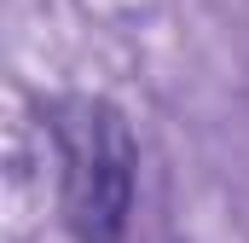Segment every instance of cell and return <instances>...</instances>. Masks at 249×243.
<instances>
[{"mask_svg": "<svg viewBox=\"0 0 249 243\" xmlns=\"http://www.w3.org/2000/svg\"><path fill=\"white\" fill-rule=\"evenodd\" d=\"M53 139L64 162V220L75 243H122L133 214V133L105 99H58Z\"/></svg>", "mask_w": 249, "mask_h": 243, "instance_id": "6da1fadb", "label": "cell"}]
</instances>
